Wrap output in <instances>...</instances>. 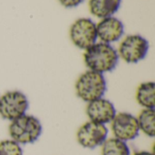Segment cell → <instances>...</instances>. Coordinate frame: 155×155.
<instances>
[{
	"label": "cell",
	"mask_w": 155,
	"mask_h": 155,
	"mask_svg": "<svg viewBox=\"0 0 155 155\" xmlns=\"http://www.w3.org/2000/svg\"><path fill=\"white\" fill-rule=\"evenodd\" d=\"M116 114L114 104L104 97L88 103L86 106V114L89 121L104 125L110 124Z\"/></svg>",
	"instance_id": "cell-9"
},
{
	"label": "cell",
	"mask_w": 155,
	"mask_h": 155,
	"mask_svg": "<svg viewBox=\"0 0 155 155\" xmlns=\"http://www.w3.org/2000/svg\"><path fill=\"white\" fill-rule=\"evenodd\" d=\"M139 130L146 136L153 138L155 136V110L143 109L136 117Z\"/></svg>",
	"instance_id": "cell-13"
},
{
	"label": "cell",
	"mask_w": 155,
	"mask_h": 155,
	"mask_svg": "<svg viewBox=\"0 0 155 155\" xmlns=\"http://www.w3.org/2000/svg\"><path fill=\"white\" fill-rule=\"evenodd\" d=\"M122 0H89L90 13L100 18L113 16L120 8Z\"/></svg>",
	"instance_id": "cell-11"
},
{
	"label": "cell",
	"mask_w": 155,
	"mask_h": 155,
	"mask_svg": "<svg viewBox=\"0 0 155 155\" xmlns=\"http://www.w3.org/2000/svg\"><path fill=\"white\" fill-rule=\"evenodd\" d=\"M84 61L88 70L104 74L115 69L119 55L111 45L99 42L84 50Z\"/></svg>",
	"instance_id": "cell-1"
},
{
	"label": "cell",
	"mask_w": 155,
	"mask_h": 155,
	"mask_svg": "<svg viewBox=\"0 0 155 155\" xmlns=\"http://www.w3.org/2000/svg\"><path fill=\"white\" fill-rule=\"evenodd\" d=\"M74 88L76 95L88 104L104 97L107 84L104 74L87 70L78 77Z\"/></svg>",
	"instance_id": "cell-3"
},
{
	"label": "cell",
	"mask_w": 155,
	"mask_h": 155,
	"mask_svg": "<svg viewBox=\"0 0 155 155\" xmlns=\"http://www.w3.org/2000/svg\"><path fill=\"white\" fill-rule=\"evenodd\" d=\"M58 1L65 8H74L81 5L84 0H58Z\"/></svg>",
	"instance_id": "cell-16"
},
{
	"label": "cell",
	"mask_w": 155,
	"mask_h": 155,
	"mask_svg": "<svg viewBox=\"0 0 155 155\" xmlns=\"http://www.w3.org/2000/svg\"><path fill=\"white\" fill-rule=\"evenodd\" d=\"M149 51V42L140 35H127L118 48L119 58L128 64H136L143 60Z\"/></svg>",
	"instance_id": "cell-4"
},
{
	"label": "cell",
	"mask_w": 155,
	"mask_h": 155,
	"mask_svg": "<svg viewBox=\"0 0 155 155\" xmlns=\"http://www.w3.org/2000/svg\"><path fill=\"white\" fill-rule=\"evenodd\" d=\"M101 147L102 155H131L127 143L114 137L107 138Z\"/></svg>",
	"instance_id": "cell-14"
},
{
	"label": "cell",
	"mask_w": 155,
	"mask_h": 155,
	"mask_svg": "<svg viewBox=\"0 0 155 155\" xmlns=\"http://www.w3.org/2000/svg\"><path fill=\"white\" fill-rule=\"evenodd\" d=\"M0 155H24L20 144L15 141L4 140L0 142Z\"/></svg>",
	"instance_id": "cell-15"
},
{
	"label": "cell",
	"mask_w": 155,
	"mask_h": 155,
	"mask_svg": "<svg viewBox=\"0 0 155 155\" xmlns=\"http://www.w3.org/2000/svg\"><path fill=\"white\" fill-rule=\"evenodd\" d=\"M133 155H154L152 152H148V151H138L135 152Z\"/></svg>",
	"instance_id": "cell-17"
},
{
	"label": "cell",
	"mask_w": 155,
	"mask_h": 155,
	"mask_svg": "<svg viewBox=\"0 0 155 155\" xmlns=\"http://www.w3.org/2000/svg\"><path fill=\"white\" fill-rule=\"evenodd\" d=\"M110 124L114 138L127 143L134 140L139 135L140 130L137 119L129 113L123 112L116 114Z\"/></svg>",
	"instance_id": "cell-8"
},
{
	"label": "cell",
	"mask_w": 155,
	"mask_h": 155,
	"mask_svg": "<svg viewBox=\"0 0 155 155\" xmlns=\"http://www.w3.org/2000/svg\"><path fill=\"white\" fill-rule=\"evenodd\" d=\"M136 101L143 109L155 108V84L153 82L142 83L136 90Z\"/></svg>",
	"instance_id": "cell-12"
},
{
	"label": "cell",
	"mask_w": 155,
	"mask_h": 155,
	"mask_svg": "<svg viewBox=\"0 0 155 155\" xmlns=\"http://www.w3.org/2000/svg\"><path fill=\"white\" fill-rule=\"evenodd\" d=\"M29 107L27 97L20 91H9L0 96V116L14 121L25 114Z\"/></svg>",
	"instance_id": "cell-5"
},
{
	"label": "cell",
	"mask_w": 155,
	"mask_h": 155,
	"mask_svg": "<svg viewBox=\"0 0 155 155\" xmlns=\"http://www.w3.org/2000/svg\"><path fill=\"white\" fill-rule=\"evenodd\" d=\"M108 136V129L104 124L91 121L84 124L76 133L78 143L86 149H94L101 146Z\"/></svg>",
	"instance_id": "cell-7"
},
{
	"label": "cell",
	"mask_w": 155,
	"mask_h": 155,
	"mask_svg": "<svg viewBox=\"0 0 155 155\" xmlns=\"http://www.w3.org/2000/svg\"><path fill=\"white\" fill-rule=\"evenodd\" d=\"M96 30L97 37L101 42L110 45L121 39L124 33V26L123 22L118 18L109 16L101 19L96 24Z\"/></svg>",
	"instance_id": "cell-10"
},
{
	"label": "cell",
	"mask_w": 155,
	"mask_h": 155,
	"mask_svg": "<svg viewBox=\"0 0 155 155\" xmlns=\"http://www.w3.org/2000/svg\"><path fill=\"white\" fill-rule=\"evenodd\" d=\"M42 132L43 127L39 119L26 114L11 121L8 127L11 140L20 145L34 143L39 139Z\"/></svg>",
	"instance_id": "cell-2"
},
{
	"label": "cell",
	"mask_w": 155,
	"mask_h": 155,
	"mask_svg": "<svg viewBox=\"0 0 155 155\" xmlns=\"http://www.w3.org/2000/svg\"><path fill=\"white\" fill-rule=\"evenodd\" d=\"M70 38L73 44L82 50H86L96 43V24L90 18H79L70 27Z\"/></svg>",
	"instance_id": "cell-6"
}]
</instances>
